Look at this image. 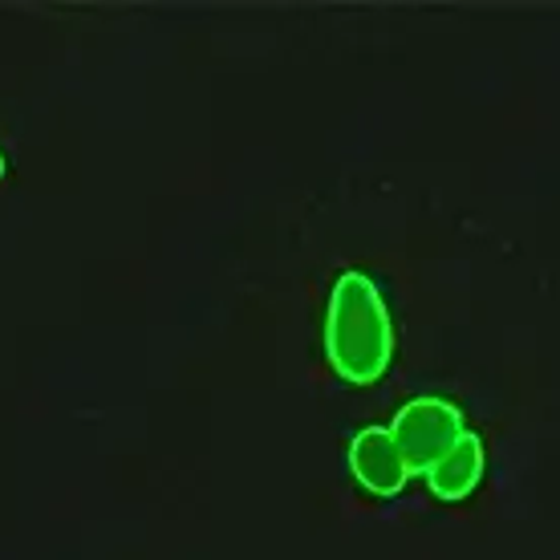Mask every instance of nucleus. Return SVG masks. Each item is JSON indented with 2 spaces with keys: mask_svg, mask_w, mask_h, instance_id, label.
Here are the masks:
<instances>
[{
  "mask_svg": "<svg viewBox=\"0 0 560 560\" xmlns=\"http://www.w3.org/2000/svg\"><path fill=\"white\" fill-rule=\"evenodd\" d=\"M325 358L341 382L374 386L394 362V322L386 296L365 272H341L325 308Z\"/></svg>",
  "mask_w": 560,
  "mask_h": 560,
  "instance_id": "obj_1",
  "label": "nucleus"
},
{
  "mask_svg": "<svg viewBox=\"0 0 560 560\" xmlns=\"http://www.w3.org/2000/svg\"><path fill=\"white\" fill-rule=\"evenodd\" d=\"M4 175H9V163H4V151H0V179H4Z\"/></svg>",
  "mask_w": 560,
  "mask_h": 560,
  "instance_id": "obj_5",
  "label": "nucleus"
},
{
  "mask_svg": "<svg viewBox=\"0 0 560 560\" xmlns=\"http://www.w3.org/2000/svg\"><path fill=\"white\" fill-rule=\"evenodd\" d=\"M350 471H353V479H358L370 495H378V500L402 495V488H407V479H410L407 463H402V455H398L386 427H362V431L353 434Z\"/></svg>",
  "mask_w": 560,
  "mask_h": 560,
  "instance_id": "obj_3",
  "label": "nucleus"
},
{
  "mask_svg": "<svg viewBox=\"0 0 560 560\" xmlns=\"http://www.w3.org/2000/svg\"><path fill=\"white\" fill-rule=\"evenodd\" d=\"M483 471H488V447H483V434L463 431L455 443H451L439 459L422 471L427 476V488H431L434 500L443 504H459L471 491L483 483Z\"/></svg>",
  "mask_w": 560,
  "mask_h": 560,
  "instance_id": "obj_4",
  "label": "nucleus"
},
{
  "mask_svg": "<svg viewBox=\"0 0 560 560\" xmlns=\"http://www.w3.org/2000/svg\"><path fill=\"white\" fill-rule=\"evenodd\" d=\"M386 431H390L394 447H398L410 476L415 471L422 476L467 427H463V410L447 398H410Z\"/></svg>",
  "mask_w": 560,
  "mask_h": 560,
  "instance_id": "obj_2",
  "label": "nucleus"
}]
</instances>
